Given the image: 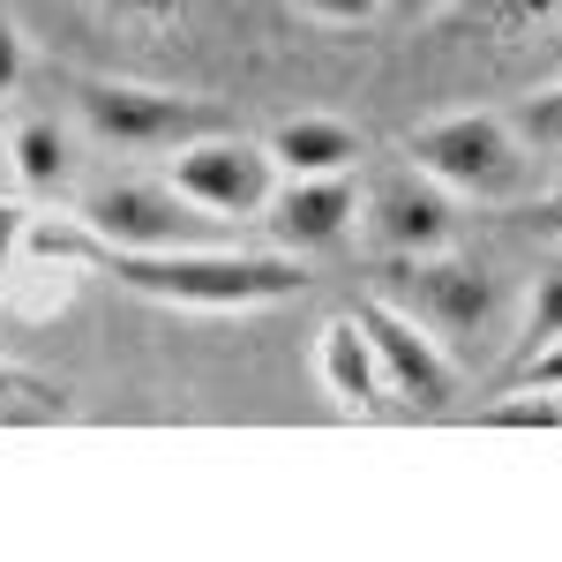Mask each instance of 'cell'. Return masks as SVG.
Returning <instances> with one entry per match:
<instances>
[{"mask_svg": "<svg viewBox=\"0 0 562 562\" xmlns=\"http://www.w3.org/2000/svg\"><path fill=\"white\" fill-rule=\"evenodd\" d=\"M23 248L31 256H53V262H90V270H105L113 285H128L143 301H173V307H270V301H293L307 278L301 262L285 256V248H105V240H90L83 225H31L23 217Z\"/></svg>", "mask_w": 562, "mask_h": 562, "instance_id": "obj_1", "label": "cell"}, {"mask_svg": "<svg viewBox=\"0 0 562 562\" xmlns=\"http://www.w3.org/2000/svg\"><path fill=\"white\" fill-rule=\"evenodd\" d=\"M383 301L397 315H413L458 368L487 360L495 338L510 330V301H503L495 270L450 256V248H435V256H383Z\"/></svg>", "mask_w": 562, "mask_h": 562, "instance_id": "obj_2", "label": "cell"}, {"mask_svg": "<svg viewBox=\"0 0 562 562\" xmlns=\"http://www.w3.org/2000/svg\"><path fill=\"white\" fill-rule=\"evenodd\" d=\"M405 158L435 173L450 195L473 203H518L532 195V143L510 128V113H442L405 135Z\"/></svg>", "mask_w": 562, "mask_h": 562, "instance_id": "obj_3", "label": "cell"}, {"mask_svg": "<svg viewBox=\"0 0 562 562\" xmlns=\"http://www.w3.org/2000/svg\"><path fill=\"white\" fill-rule=\"evenodd\" d=\"M68 105L105 150H180L188 135L217 128L211 105L188 90L128 83V76H68Z\"/></svg>", "mask_w": 562, "mask_h": 562, "instance_id": "obj_4", "label": "cell"}, {"mask_svg": "<svg viewBox=\"0 0 562 562\" xmlns=\"http://www.w3.org/2000/svg\"><path fill=\"white\" fill-rule=\"evenodd\" d=\"M76 225H83L90 240H105V248H203L217 240L225 225L211 211H195L188 195H180L173 180H143V173H121V180H98L76 195Z\"/></svg>", "mask_w": 562, "mask_h": 562, "instance_id": "obj_5", "label": "cell"}, {"mask_svg": "<svg viewBox=\"0 0 562 562\" xmlns=\"http://www.w3.org/2000/svg\"><path fill=\"white\" fill-rule=\"evenodd\" d=\"M166 180H173L195 211H211L217 225H240V217H262L270 188H278V166H270V150L248 143V135L203 128V135H188L180 150H166Z\"/></svg>", "mask_w": 562, "mask_h": 562, "instance_id": "obj_6", "label": "cell"}, {"mask_svg": "<svg viewBox=\"0 0 562 562\" xmlns=\"http://www.w3.org/2000/svg\"><path fill=\"white\" fill-rule=\"evenodd\" d=\"M360 233L375 256H435L458 240V195L413 158L383 166L375 180H360Z\"/></svg>", "mask_w": 562, "mask_h": 562, "instance_id": "obj_7", "label": "cell"}, {"mask_svg": "<svg viewBox=\"0 0 562 562\" xmlns=\"http://www.w3.org/2000/svg\"><path fill=\"white\" fill-rule=\"evenodd\" d=\"M360 330H368V346H375V368H383V397L413 405V413H442V405L458 397V360L435 346V338L420 330V323H413V315H397L383 293L360 307Z\"/></svg>", "mask_w": 562, "mask_h": 562, "instance_id": "obj_8", "label": "cell"}, {"mask_svg": "<svg viewBox=\"0 0 562 562\" xmlns=\"http://www.w3.org/2000/svg\"><path fill=\"white\" fill-rule=\"evenodd\" d=\"M262 225L285 256L338 248L360 225V173H278L270 203H262Z\"/></svg>", "mask_w": 562, "mask_h": 562, "instance_id": "obj_9", "label": "cell"}, {"mask_svg": "<svg viewBox=\"0 0 562 562\" xmlns=\"http://www.w3.org/2000/svg\"><path fill=\"white\" fill-rule=\"evenodd\" d=\"M315 375L330 390L338 413H375L383 405V368H375V346L360 330V315H330L323 338H315Z\"/></svg>", "mask_w": 562, "mask_h": 562, "instance_id": "obj_10", "label": "cell"}, {"mask_svg": "<svg viewBox=\"0 0 562 562\" xmlns=\"http://www.w3.org/2000/svg\"><path fill=\"white\" fill-rule=\"evenodd\" d=\"M270 166L278 173H360V158H368V143L352 121H330V113H301V121H285V128H270Z\"/></svg>", "mask_w": 562, "mask_h": 562, "instance_id": "obj_11", "label": "cell"}, {"mask_svg": "<svg viewBox=\"0 0 562 562\" xmlns=\"http://www.w3.org/2000/svg\"><path fill=\"white\" fill-rule=\"evenodd\" d=\"M8 173L23 188H38V195H53L76 173V143L60 135V121H15L8 128Z\"/></svg>", "mask_w": 562, "mask_h": 562, "instance_id": "obj_12", "label": "cell"}, {"mask_svg": "<svg viewBox=\"0 0 562 562\" xmlns=\"http://www.w3.org/2000/svg\"><path fill=\"white\" fill-rule=\"evenodd\" d=\"M45 428V420H68V390L60 383H38L23 368H0V428Z\"/></svg>", "mask_w": 562, "mask_h": 562, "instance_id": "obj_13", "label": "cell"}, {"mask_svg": "<svg viewBox=\"0 0 562 562\" xmlns=\"http://www.w3.org/2000/svg\"><path fill=\"white\" fill-rule=\"evenodd\" d=\"M548 338H562V262H555V270H540V278H532V293H525V315H518V360H525V352H540Z\"/></svg>", "mask_w": 562, "mask_h": 562, "instance_id": "obj_14", "label": "cell"}, {"mask_svg": "<svg viewBox=\"0 0 562 562\" xmlns=\"http://www.w3.org/2000/svg\"><path fill=\"white\" fill-rule=\"evenodd\" d=\"M480 428H562V390H518L480 413Z\"/></svg>", "mask_w": 562, "mask_h": 562, "instance_id": "obj_15", "label": "cell"}, {"mask_svg": "<svg viewBox=\"0 0 562 562\" xmlns=\"http://www.w3.org/2000/svg\"><path fill=\"white\" fill-rule=\"evenodd\" d=\"M510 128L532 143V150H562V83H548V90H532L518 113H510Z\"/></svg>", "mask_w": 562, "mask_h": 562, "instance_id": "obj_16", "label": "cell"}, {"mask_svg": "<svg viewBox=\"0 0 562 562\" xmlns=\"http://www.w3.org/2000/svg\"><path fill=\"white\" fill-rule=\"evenodd\" d=\"M307 23H323V31H360V23H375L383 15V0H293Z\"/></svg>", "mask_w": 562, "mask_h": 562, "instance_id": "obj_17", "label": "cell"}, {"mask_svg": "<svg viewBox=\"0 0 562 562\" xmlns=\"http://www.w3.org/2000/svg\"><path fill=\"white\" fill-rule=\"evenodd\" d=\"M105 15L128 23V31H166V23L188 15V0H105Z\"/></svg>", "mask_w": 562, "mask_h": 562, "instance_id": "obj_18", "label": "cell"}, {"mask_svg": "<svg viewBox=\"0 0 562 562\" xmlns=\"http://www.w3.org/2000/svg\"><path fill=\"white\" fill-rule=\"evenodd\" d=\"M518 383L525 390H562V338H548L540 352H525V360H518Z\"/></svg>", "mask_w": 562, "mask_h": 562, "instance_id": "obj_19", "label": "cell"}, {"mask_svg": "<svg viewBox=\"0 0 562 562\" xmlns=\"http://www.w3.org/2000/svg\"><path fill=\"white\" fill-rule=\"evenodd\" d=\"M15 83H23V31H15V15L0 8V105L15 98Z\"/></svg>", "mask_w": 562, "mask_h": 562, "instance_id": "obj_20", "label": "cell"}, {"mask_svg": "<svg viewBox=\"0 0 562 562\" xmlns=\"http://www.w3.org/2000/svg\"><path fill=\"white\" fill-rule=\"evenodd\" d=\"M495 15H503V31H540V23L562 15V0H503Z\"/></svg>", "mask_w": 562, "mask_h": 562, "instance_id": "obj_21", "label": "cell"}, {"mask_svg": "<svg viewBox=\"0 0 562 562\" xmlns=\"http://www.w3.org/2000/svg\"><path fill=\"white\" fill-rule=\"evenodd\" d=\"M532 225H540V233H555V240H562V180L548 188V195H540V203H532Z\"/></svg>", "mask_w": 562, "mask_h": 562, "instance_id": "obj_22", "label": "cell"}, {"mask_svg": "<svg viewBox=\"0 0 562 562\" xmlns=\"http://www.w3.org/2000/svg\"><path fill=\"white\" fill-rule=\"evenodd\" d=\"M23 240V211L15 203H0V270H8V248Z\"/></svg>", "mask_w": 562, "mask_h": 562, "instance_id": "obj_23", "label": "cell"}, {"mask_svg": "<svg viewBox=\"0 0 562 562\" xmlns=\"http://www.w3.org/2000/svg\"><path fill=\"white\" fill-rule=\"evenodd\" d=\"M390 15H413V23H420V15H442V8H450V0H383Z\"/></svg>", "mask_w": 562, "mask_h": 562, "instance_id": "obj_24", "label": "cell"}, {"mask_svg": "<svg viewBox=\"0 0 562 562\" xmlns=\"http://www.w3.org/2000/svg\"><path fill=\"white\" fill-rule=\"evenodd\" d=\"M0 180H8V135H0Z\"/></svg>", "mask_w": 562, "mask_h": 562, "instance_id": "obj_25", "label": "cell"}]
</instances>
